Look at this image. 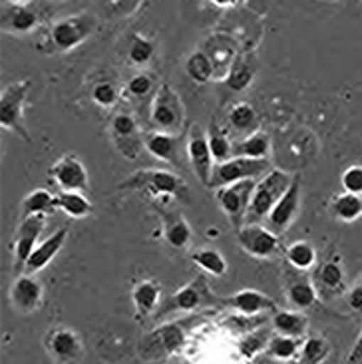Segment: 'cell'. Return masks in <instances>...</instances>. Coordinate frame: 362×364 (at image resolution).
Masks as SVG:
<instances>
[{
    "mask_svg": "<svg viewBox=\"0 0 362 364\" xmlns=\"http://www.w3.org/2000/svg\"><path fill=\"white\" fill-rule=\"evenodd\" d=\"M257 124H259V118H257V112L251 104H237L233 108L229 109V126L235 129L237 134H253L257 132Z\"/></svg>",
    "mask_w": 362,
    "mask_h": 364,
    "instance_id": "cell-31",
    "label": "cell"
},
{
    "mask_svg": "<svg viewBox=\"0 0 362 364\" xmlns=\"http://www.w3.org/2000/svg\"><path fill=\"white\" fill-rule=\"evenodd\" d=\"M269 171V161L267 159L243 158V156H233L227 161L217 164L211 178V187H223L229 183H235L241 179H257Z\"/></svg>",
    "mask_w": 362,
    "mask_h": 364,
    "instance_id": "cell-8",
    "label": "cell"
},
{
    "mask_svg": "<svg viewBox=\"0 0 362 364\" xmlns=\"http://www.w3.org/2000/svg\"><path fill=\"white\" fill-rule=\"evenodd\" d=\"M186 74L196 84H207V82H211V80L215 78L213 62L207 56L206 50H196V52H191L187 56Z\"/></svg>",
    "mask_w": 362,
    "mask_h": 364,
    "instance_id": "cell-28",
    "label": "cell"
},
{
    "mask_svg": "<svg viewBox=\"0 0 362 364\" xmlns=\"http://www.w3.org/2000/svg\"><path fill=\"white\" fill-rule=\"evenodd\" d=\"M154 56V44L144 36L136 34L132 40V46H129V60L137 64V66H144Z\"/></svg>",
    "mask_w": 362,
    "mask_h": 364,
    "instance_id": "cell-41",
    "label": "cell"
},
{
    "mask_svg": "<svg viewBox=\"0 0 362 364\" xmlns=\"http://www.w3.org/2000/svg\"><path fill=\"white\" fill-rule=\"evenodd\" d=\"M58 209L56 207V196H52L48 189H34L30 191L28 196L22 199V205H20V211H22V217L26 215H36V213H50Z\"/></svg>",
    "mask_w": 362,
    "mask_h": 364,
    "instance_id": "cell-30",
    "label": "cell"
},
{
    "mask_svg": "<svg viewBox=\"0 0 362 364\" xmlns=\"http://www.w3.org/2000/svg\"><path fill=\"white\" fill-rule=\"evenodd\" d=\"M112 132L114 138L118 139V148L122 154L129 159L137 158V124L134 116H129L126 112L116 114L112 119Z\"/></svg>",
    "mask_w": 362,
    "mask_h": 364,
    "instance_id": "cell-22",
    "label": "cell"
},
{
    "mask_svg": "<svg viewBox=\"0 0 362 364\" xmlns=\"http://www.w3.org/2000/svg\"><path fill=\"white\" fill-rule=\"evenodd\" d=\"M291 183H293L291 173H287L283 169H269L265 176H261L253 189L245 223H261L263 219H267L275 203L283 197Z\"/></svg>",
    "mask_w": 362,
    "mask_h": 364,
    "instance_id": "cell-1",
    "label": "cell"
},
{
    "mask_svg": "<svg viewBox=\"0 0 362 364\" xmlns=\"http://www.w3.org/2000/svg\"><path fill=\"white\" fill-rule=\"evenodd\" d=\"M333 213L341 221L346 223H353L356 219L362 217V197L358 193H351V191H344L339 197H334L333 201Z\"/></svg>",
    "mask_w": 362,
    "mask_h": 364,
    "instance_id": "cell-32",
    "label": "cell"
},
{
    "mask_svg": "<svg viewBox=\"0 0 362 364\" xmlns=\"http://www.w3.org/2000/svg\"><path fill=\"white\" fill-rule=\"evenodd\" d=\"M10 2H28V0H10Z\"/></svg>",
    "mask_w": 362,
    "mask_h": 364,
    "instance_id": "cell-48",
    "label": "cell"
},
{
    "mask_svg": "<svg viewBox=\"0 0 362 364\" xmlns=\"http://www.w3.org/2000/svg\"><path fill=\"white\" fill-rule=\"evenodd\" d=\"M191 261L199 269H203L206 273L213 277H223L227 273V261L215 249H199L191 255Z\"/></svg>",
    "mask_w": 362,
    "mask_h": 364,
    "instance_id": "cell-34",
    "label": "cell"
},
{
    "mask_svg": "<svg viewBox=\"0 0 362 364\" xmlns=\"http://www.w3.org/2000/svg\"><path fill=\"white\" fill-rule=\"evenodd\" d=\"M207 56L213 62V68H215V78L217 80H225L229 70L233 66V62L237 58V50L235 42L229 38V36H223V34H217L213 38H209V42L206 44Z\"/></svg>",
    "mask_w": 362,
    "mask_h": 364,
    "instance_id": "cell-19",
    "label": "cell"
},
{
    "mask_svg": "<svg viewBox=\"0 0 362 364\" xmlns=\"http://www.w3.org/2000/svg\"><path fill=\"white\" fill-rule=\"evenodd\" d=\"M187 156H189V164H191V169H193L196 178L199 179V183L211 187L215 159L209 148V139L201 129H193L187 139Z\"/></svg>",
    "mask_w": 362,
    "mask_h": 364,
    "instance_id": "cell-12",
    "label": "cell"
},
{
    "mask_svg": "<svg viewBox=\"0 0 362 364\" xmlns=\"http://www.w3.org/2000/svg\"><path fill=\"white\" fill-rule=\"evenodd\" d=\"M346 363H362V331L356 338V343H354L353 350L346 356Z\"/></svg>",
    "mask_w": 362,
    "mask_h": 364,
    "instance_id": "cell-46",
    "label": "cell"
},
{
    "mask_svg": "<svg viewBox=\"0 0 362 364\" xmlns=\"http://www.w3.org/2000/svg\"><path fill=\"white\" fill-rule=\"evenodd\" d=\"M207 139H209V148H211V154H213V159H215L217 164L233 158V144L229 141L225 132H221L219 128H213L209 132Z\"/></svg>",
    "mask_w": 362,
    "mask_h": 364,
    "instance_id": "cell-40",
    "label": "cell"
},
{
    "mask_svg": "<svg viewBox=\"0 0 362 364\" xmlns=\"http://www.w3.org/2000/svg\"><path fill=\"white\" fill-rule=\"evenodd\" d=\"M341 183H343L344 191L362 196V166H351L344 169L341 176Z\"/></svg>",
    "mask_w": 362,
    "mask_h": 364,
    "instance_id": "cell-43",
    "label": "cell"
},
{
    "mask_svg": "<svg viewBox=\"0 0 362 364\" xmlns=\"http://www.w3.org/2000/svg\"><path fill=\"white\" fill-rule=\"evenodd\" d=\"M38 26V14L26 2H12L2 10V30L10 34H28Z\"/></svg>",
    "mask_w": 362,
    "mask_h": 364,
    "instance_id": "cell-20",
    "label": "cell"
},
{
    "mask_svg": "<svg viewBox=\"0 0 362 364\" xmlns=\"http://www.w3.org/2000/svg\"><path fill=\"white\" fill-rule=\"evenodd\" d=\"M275 333L284 336H293V338H304L309 331V318L299 313V311H277L273 321Z\"/></svg>",
    "mask_w": 362,
    "mask_h": 364,
    "instance_id": "cell-27",
    "label": "cell"
},
{
    "mask_svg": "<svg viewBox=\"0 0 362 364\" xmlns=\"http://www.w3.org/2000/svg\"><path fill=\"white\" fill-rule=\"evenodd\" d=\"M96 20L90 14H76L54 22L48 30V42L54 52H70L94 32Z\"/></svg>",
    "mask_w": 362,
    "mask_h": 364,
    "instance_id": "cell-5",
    "label": "cell"
},
{
    "mask_svg": "<svg viewBox=\"0 0 362 364\" xmlns=\"http://www.w3.org/2000/svg\"><path fill=\"white\" fill-rule=\"evenodd\" d=\"M50 178L64 191H86L88 189V171L76 156H64L50 168Z\"/></svg>",
    "mask_w": 362,
    "mask_h": 364,
    "instance_id": "cell-13",
    "label": "cell"
},
{
    "mask_svg": "<svg viewBox=\"0 0 362 364\" xmlns=\"http://www.w3.org/2000/svg\"><path fill=\"white\" fill-rule=\"evenodd\" d=\"M46 225V215L44 213H36V215L22 217L16 235L12 241V251H14V271L18 273L22 267L26 265L28 257L32 255L34 247L38 243L40 235Z\"/></svg>",
    "mask_w": 362,
    "mask_h": 364,
    "instance_id": "cell-10",
    "label": "cell"
},
{
    "mask_svg": "<svg viewBox=\"0 0 362 364\" xmlns=\"http://www.w3.org/2000/svg\"><path fill=\"white\" fill-rule=\"evenodd\" d=\"M269 328H263V331H255L251 335H247L241 341V345H239V350H241V355L247 358V360H253L255 356L259 355V353H263L265 348L269 346Z\"/></svg>",
    "mask_w": 362,
    "mask_h": 364,
    "instance_id": "cell-39",
    "label": "cell"
},
{
    "mask_svg": "<svg viewBox=\"0 0 362 364\" xmlns=\"http://www.w3.org/2000/svg\"><path fill=\"white\" fill-rule=\"evenodd\" d=\"M255 186H257V179H241V181L229 183V186L217 187V203L221 207V211L229 217L231 225L235 227L237 231L245 223Z\"/></svg>",
    "mask_w": 362,
    "mask_h": 364,
    "instance_id": "cell-6",
    "label": "cell"
},
{
    "mask_svg": "<svg viewBox=\"0 0 362 364\" xmlns=\"http://www.w3.org/2000/svg\"><path fill=\"white\" fill-rule=\"evenodd\" d=\"M301 209V176H294L293 183L283 193V197L275 203L271 213L267 215V227L277 235L284 233L293 223Z\"/></svg>",
    "mask_w": 362,
    "mask_h": 364,
    "instance_id": "cell-11",
    "label": "cell"
},
{
    "mask_svg": "<svg viewBox=\"0 0 362 364\" xmlns=\"http://www.w3.org/2000/svg\"><path fill=\"white\" fill-rule=\"evenodd\" d=\"M225 82L227 86L233 90V92H243L253 82V68L241 56H237L233 66L229 70V74H227Z\"/></svg>",
    "mask_w": 362,
    "mask_h": 364,
    "instance_id": "cell-38",
    "label": "cell"
},
{
    "mask_svg": "<svg viewBox=\"0 0 362 364\" xmlns=\"http://www.w3.org/2000/svg\"><path fill=\"white\" fill-rule=\"evenodd\" d=\"M287 259L294 269L307 271L316 263V251L309 241H294L293 245L287 247Z\"/></svg>",
    "mask_w": 362,
    "mask_h": 364,
    "instance_id": "cell-35",
    "label": "cell"
},
{
    "mask_svg": "<svg viewBox=\"0 0 362 364\" xmlns=\"http://www.w3.org/2000/svg\"><path fill=\"white\" fill-rule=\"evenodd\" d=\"M331 353V346L323 336H309L301 345L299 350V360L307 364H319L326 360V356Z\"/></svg>",
    "mask_w": 362,
    "mask_h": 364,
    "instance_id": "cell-36",
    "label": "cell"
},
{
    "mask_svg": "<svg viewBox=\"0 0 362 364\" xmlns=\"http://www.w3.org/2000/svg\"><path fill=\"white\" fill-rule=\"evenodd\" d=\"M206 299H211L209 291H207V285L201 279H196V281L187 283L181 289H177L161 311L164 313H169V311H196L206 303Z\"/></svg>",
    "mask_w": 362,
    "mask_h": 364,
    "instance_id": "cell-18",
    "label": "cell"
},
{
    "mask_svg": "<svg viewBox=\"0 0 362 364\" xmlns=\"http://www.w3.org/2000/svg\"><path fill=\"white\" fill-rule=\"evenodd\" d=\"M146 148L154 158L164 164H171V166L179 164V158H177L179 156V136L154 129L151 134H147Z\"/></svg>",
    "mask_w": 362,
    "mask_h": 364,
    "instance_id": "cell-23",
    "label": "cell"
},
{
    "mask_svg": "<svg viewBox=\"0 0 362 364\" xmlns=\"http://www.w3.org/2000/svg\"><path fill=\"white\" fill-rule=\"evenodd\" d=\"M237 243L245 253L257 259H271L281 251V241L277 233L261 223H245L237 231Z\"/></svg>",
    "mask_w": 362,
    "mask_h": 364,
    "instance_id": "cell-9",
    "label": "cell"
},
{
    "mask_svg": "<svg viewBox=\"0 0 362 364\" xmlns=\"http://www.w3.org/2000/svg\"><path fill=\"white\" fill-rule=\"evenodd\" d=\"M348 305H351L353 311L362 315V281L348 293Z\"/></svg>",
    "mask_w": 362,
    "mask_h": 364,
    "instance_id": "cell-45",
    "label": "cell"
},
{
    "mask_svg": "<svg viewBox=\"0 0 362 364\" xmlns=\"http://www.w3.org/2000/svg\"><path fill=\"white\" fill-rule=\"evenodd\" d=\"M30 86V80H20L9 84L0 94V126L2 129L14 132L24 141H30L28 129L24 126V104L28 98Z\"/></svg>",
    "mask_w": 362,
    "mask_h": 364,
    "instance_id": "cell-4",
    "label": "cell"
},
{
    "mask_svg": "<svg viewBox=\"0 0 362 364\" xmlns=\"http://www.w3.org/2000/svg\"><path fill=\"white\" fill-rule=\"evenodd\" d=\"M186 343V333L181 325H161L154 328L139 343V356L144 360H161L177 353Z\"/></svg>",
    "mask_w": 362,
    "mask_h": 364,
    "instance_id": "cell-7",
    "label": "cell"
},
{
    "mask_svg": "<svg viewBox=\"0 0 362 364\" xmlns=\"http://www.w3.org/2000/svg\"><path fill=\"white\" fill-rule=\"evenodd\" d=\"M299 350H301L299 338L279 335V333L269 341V346H267V353L271 356H275V358H279V360L299 358Z\"/></svg>",
    "mask_w": 362,
    "mask_h": 364,
    "instance_id": "cell-37",
    "label": "cell"
},
{
    "mask_svg": "<svg viewBox=\"0 0 362 364\" xmlns=\"http://www.w3.org/2000/svg\"><path fill=\"white\" fill-rule=\"evenodd\" d=\"M314 287L319 293L336 295L344 289V269L339 259H329L314 273Z\"/></svg>",
    "mask_w": 362,
    "mask_h": 364,
    "instance_id": "cell-25",
    "label": "cell"
},
{
    "mask_svg": "<svg viewBox=\"0 0 362 364\" xmlns=\"http://www.w3.org/2000/svg\"><path fill=\"white\" fill-rule=\"evenodd\" d=\"M161 223H164V237L174 249H186L191 243V227L186 221V217L177 211L166 209V207H157Z\"/></svg>",
    "mask_w": 362,
    "mask_h": 364,
    "instance_id": "cell-21",
    "label": "cell"
},
{
    "mask_svg": "<svg viewBox=\"0 0 362 364\" xmlns=\"http://www.w3.org/2000/svg\"><path fill=\"white\" fill-rule=\"evenodd\" d=\"M119 189H139L154 197L171 196L189 203V187L186 179L166 169H137L119 183Z\"/></svg>",
    "mask_w": 362,
    "mask_h": 364,
    "instance_id": "cell-2",
    "label": "cell"
},
{
    "mask_svg": "<svg viewBox=\"0 0 362 364\" xmlns=\"http://www.w3.org/2000/svg\"><path fill=\"white\" fill-rule=\"evenodd\" d=\"M149 122H151V128L157 132H166L174 136L181 134L183 124H186V108L179 94L169 84L157 88L154 102H151V109H149Z\"/></svg>",
    "mask_w": 362,
    "mask_h": 364,
    "instance_id": "cell-3",
    "label": "cell"
},
{
    "mask_svg": "<svg viewBox=\"0 0 362 364\" xmlns=\"http://www.w3.org/2000/svg\"><path fill=\"white\" fill-rule=\"evenodd\" d=\"M56 207L74 219L88 217L94 209L92 201L84 196V191H64V189L56 196Z\"/></svg>",
    "mask_w": 362,
    "mask_h": 364,
    "instance_id": "cell-29",
    "label": "cell"
},
{
    "mask_svg": "<svg viewBox=\"0 0 362 364\" xmlns=\"http://www.w3.org/2000/svg\"><path fill=\"white\" fill-rule=\"evenodd\" d=\"M127 94H132V96H136V98H144L147 96L151 88H154V82L151 78L147 76V74H137L134 78L127 82Z\"/></svg>",
    "mask_w": 362,
    "mask_h": 364,
    "instance_id": "cell-44",
    "label": "cell"
},
{
    "mask_svg": "<svg viewBox=\"0 0 362 364\" xmlns=\"http://www.w3.org/2000/svg\"><path fill=\"white\" fill-rule=\"evenodd\" d=\"M209 2H213V4L221 6V9H233L241 0H209Z\"/></svg>",
    "mask_w": 362,
    "mask_h": 364,
    "instance_id": "cell-47",
    "label": "cell"
},
{
    "mask_svg": "<svg viewBox=\"0 0 362 364\" xmlns=\"http://www.w3.org/2000/svg\"><path fill=\"white\" fill-rule=\"evenodd\" d=\"M223 303L245 316L263 315L267 311H279V305L275 303L271 296H267L261 291H255V289H243L233 296L225 299Z\"/></svg>",
    "mask_w": 362,
    "mask_h": 364,
    "instance_id": "cell-17",
    "label": "cell"
},
{
    "mask_svg": "<svg viewBox=\"0 0 362 364\" xmlns=\"http://www.w3.org/2000/svg\"><path fill=\"white\" fill-rule=\"evenodd\" d=\"M92 100L102 108H112L118 102V88L112 82H100L92 90Z\"/></svg>",
    "mask_w": 362,
    "mask_h": 364,
    "instance_id": "cell-42",
    "label": "cell"
},
{
    "mask_svg": "<svg viewBox=\"0 0 362 364\" xmlns=\"http://www.w3.org/2000/svg\"><path fill=\"white\" fill-rule=\"evenodd\" d=\"M66 239H68V229L66 227H60L58 231H54L52 235L46 237L40 245L34 247V251H32V255L28 257V261H26V273H38L42 271L44 267H48L56 255L60 253V249L64 247L66 243Z\"/></svg>",
    "mask_w": 362,
    "mask_h": 364,
    "instance_id": "cell-16",
    "label": "cell"
},
{
    "mask_svg": "<svg viewBox=\"0 0 362 364\" xmlns=\"http://www.w3.org/2000/svg\"><path fill=\"white\" fill-rule=\"evenodd\" d=\"M271 154V139L263 132H253L247 134L245 138L233 141V156H243V158L267 159Z\"/></svg>",
    "mask_w": 362,
    "mask_h": 364,
    "instance_id": "cell-26",
    "label": "cell"
},
{
    "mask_svg": "<svg viewBox=\"0 0 362 364\" xmlns=\"http://www.w3.org/2000/svg\"><path fill=\"white\" fill-rule=\"evenodd\" d=\"M287 299L297 311H304L311 309L319 299V291L311 281H294L293 285L287 291Z\"/></svg>",
    "mask_w": 362,
    "mask_h": 364,
    "instance_id": "cell-33",
    "label": "cell"
},
{
    "mask_svg": "<svg viewBox=\"0 0 362 364\" xmlns=\"http://www.w3.org/2000/svg\"><path fill=\"white\" fill-rule=\"evenodd\" d=\"M132 299H134V306H136L137 318H146L149 316L161 301V287L154 279H146L139 281L134 291H132Z\"/></svg>",
    "mask_w": 362,
    "mask_h": 364,
    "instance_id": "cell-24",
    "label": "cell"
},
{
    "mask_svg": "<svg viewBox=\"0 0 362 364\" xmlns=\"http://www.w3.org/2000/svg\"><path fill=\"white\" fill-rule=\"evenodd\" d=\"M44 346H46V353H48L50 358L56 363L76 360L84 353L80 336L66 326H58V328L50 331L44 338Z\"/></svg>",
    "mask_w": 362,
    "mask_h": 364,
    "instance_id": "cell-14",
    "label": "cell"
},
{
    "mask_svg": "<svg viewBox=\"0 0 362 364\" xmlns=\"http://www.w3.org/2000/svg\"><path fill=\"white\" fill-rule=\"evenodd\" d=\"M42 296H44L42 285L36 279H32L30 273L16 277V281L10 287V303L22 315H30L38 311L42 305Z\"/></svg>",
    "mask_w": 362,
    "mask_h": 364,
    "instance_id": "cell-15",
    "label": "cell"
}]
</instances>
